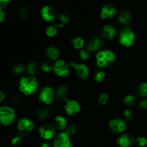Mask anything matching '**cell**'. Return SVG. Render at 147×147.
I'll return each instance as SVG.
<instances>
[{"instance_id":"1","label":"cell","mask_w":147,"mask_h":147,"mask_svg":"<svg viewBox=\"0 0 147 147\" xmlns=\"http://www.w3.org/2000/svg\"><path fill=\"white\" fill-rule=\"evenodd\" d=\"M37 88V82L35 78L29 76L20 79V90L25 95H30L34 93Z\"/></svg>"},{"instance_id":"2","label":"cell","mask_w":147,"mask_h":147,"mask_svg":"<svg viewBox=\"0 0 147 147\" xmlns=\"http://www.w3.org/2000/svg\"><path fill=\"white\" fill-rule=\"evenodd\" d=\"M15 120L14 111L9 107L3 106L0 108V122L4 125H9Z\"/></svg>"},{"instance_id":"3","label":"cell","mask_w":147,"mask_h":147,"mask_svg":"<svg viewBox=\"0 0 147 147\" xmlns=\"http://www.w3.org/2000/svg\"><path fill=\"white\" fill-rule=\"evenodd\" d=\"M120 43L126 47H130L134 44L135 40V35L129 27H125L119 34Z\"/></svg>"},{"instance_id":"4","label":"cell","mask_w":147,"mask_h":147,"mask_svg":"<svg viewBox=\"0 0 147 147\" xmlns=\"http://www.w3.org/2000/svg\"><path fill=\"white\" fill-rule=\"evenodd\" d=\"M18 133L21 135L28 134L34 128V123L28 119H22L18 122Z\"/></svg>"},{"instance_id":"5","label":"cell","mask_w":147,"mask_h":147,"mask_svg":"<svg viewBox=\"0 0 147 147\" xmlns=\"http://www.w3.org/2000/svg\"><path fill=\"white\" fill-rule=\"evenodd\" d=\"M55 147H72V143L70 141V137L65 132L60 133L55 138L54 141Z\"/></svg>"},{"instance_id":"6","label":"cell","mask_w":147,"mask_h":147,"mask_svg":"<svg viewBox=\"0 0 147 147\" xmlns=\"http://www.w3.org/2000/svg\"><path fill=\"white\" fill-rule=\"evenodd\" d=\"M54 71L55 74L60 76H65L69 74V66L64 61H57L54 65Z\"/></svg>"},{"instance_id":"7","label":"cell","mask_w":147,"mask_h":147,"mask_svg":"<svg viewBox=\"0 0 147 147\" xmlns=\"http://www.w3.org/2000/svg\"><path fill=\"white\" fill-rule=\"evenodd\" d=\"M41 14L42 18L45 21L53 22L55 20L57 15V11L53 7L46 6V7H44L42 9Z\"/></svg>"},{"instance_id":"8","label":"cell","mask_w":147,"mask_h":147,"mask_svg":"<svg viewBox=\"0 0 147 147\" xmlns=\"http://www.w3.org/2000/svg\"><path fill=\"white\" fill-rule=\"evenodd\" d=\"M110 129L115 133H120L126 130V125L124 120L121 119L113 120L109 123Z\"/></svg>"},{"instance_id":"9","label":"cell","mask_w":147,"mask_h":147,"mask_svg":"<svg viewBox=\"0 0 147 147\" xmlns=\"http://www.w3.org/2000/svg\"><path fill=\"white\" fill-rule=\"evenodd\" d=\"M40 135L44 139H50L55 135V128L50 124H45L42 125L39 129Z\"/></svg>"},{"instance_id":"10","label":"cell","mask_w":147,"mask_h":147,"mask_svg":"<svg viewBox=\"0 0 147 147\" xmlns=\"http://www.w3.org/2000/svg\"><path fill=\"white\" fill-rule=\"evenodd\" d=\"M103 44V41L98 37H94L88 40L86 46V50L88 52L96 51L100 48Z\"/></svg>"},{"instance_id":"11","label":"cell","mask_w":147,"mask_h":147,"mask_svg":"<svg viewBox=\"0 0 147 147\" xmlns=\"http://www.w3.org/2000/svg\"><path fill=\"white\" fill-rule=\"evenodd\" d=\"M66 112L68 115H72L78 113L80 110V106L76 101L75 100H67L66 105L65 106Z\"/></svg>"},{"instance_id":"12","label":"cell","mask_w":147,"mask_h":147,"mask_svg":"<svg viewBox=\"0 0 147 147\" xmlns=\"http://www.w3.org/2000/svg\"><path fill=\"white\" fill-rule=\"evenodd\" d=\"M53 92L51 88L45 87L40 94V99L45 104H50L53 99Z\"/></svg>"},{"instance_id":"13","label":"cell","mask_w":147,"mask_h":147,"mask_svg":"<svg viewBox=\"0 0 147 147\" xmlns=\"http://www.w3.org/2000/svg\"><path fill=\"white\" fill-rule=\"evenodd\" d=\"M117 143L121 147H129V146L134 144L135 140L131 135L129 133H125L118 138Z\"/></svg>"},{"instance_id":"14","label":"cell","mask_w":147,"mask_h":147,"mask_svg":"<svg viewBox=\"0 0 147 147\" xmlns=\"http://www.w3.org/2000/svg\"><path fill=\"white\" fill-rule=\"evenodd\" d=\"M70 64H71V66H73V67L75 68L76 73H77L78 76L79 77L82 78L83 79H85L87 78V76H88L89 71L86 65L77 64V63H73V62H71Z\"/></svg>"},{"instance_id":"15","label":"cell","mask_w":147,"mask_h":147,"mask_svg":"<svg viewBox=\"0 0 147 147\" xmlns=\"http://www.w3.org/2000/svg\"><path fill=\"white\" fill-rule=\"evenodd\" d=\"M96 59H104L109 64H111L115 61V55L113 52L109 50L100 51L96 55Z\"/></svg>"},{"instance_id":"16","label":"cell","mask_w":147,"mask_h":147,"mask_svg":"<svg viewBox=\"0 0 147 147\" xmlns=\"http://www.w3.org/2000/svg\"><path fill=\"white\" fill-rule=\"evenodd\" d=\"M115 14H116V10L114 7L111 4H107L102 8L100 17L102 19L112 18L115 15Z\"/></svg>"},{"instance_id":"17","label":"cell","mask_w":147,"mask_h":147,"mask_svg":"<svg viewBox=\"0 0 147 147\" xmlns=\"http://www.w3.org/2000/svg\"><path fill=\"white\" fill-rule=\"evenodd\" d=\"M115 34H116V30H115L114 27L111 25H106L102 30L103 37H104L105 39H108V40L113 39V37L115 36Z\"/></svg>"},{"instance_id":"18","label":"cell","mask_w":147,"mask_h":147,"mask_svg":"<svg viewBox=\"0 0 147 147\" xmlns=\"http://www.w3.org/2000/svg\"><path fill=\"white\" fill-rule=\"evenodd\" d=\"M119 20L123 24H128L131 20V15L126 10H122L119 15Z\"/></svg>"},{"instance_id":"19","label":"cell","mask_w":147,"mask_h":147,"mask_svg":"<svg viewBox=\"0 0 147 147\" xmlns=\"http://www.w3.org/2000/svg\"><path fill=\"white\" fill-rule=\"evenodd\" d=\"M55 125L56 128L59 130H63L66 128L67 121L66 119L63 116H57L55 119Z\"/></svg>"},{"instance_id":"20","label":"cell","mask_w":147,"mask_h":147,"mask_svg":"<svg viewBox=\"0 0 147 147\" xmlns=\"http://www.w3.org/2000/svg\"><path fill=\"white\" fill-rule=\"evenodd\" d=\"M47 55L51 60L55 61L58 58L59 52L57 49H56L55 48L53 47V46H50V47L47 48Z\"/></svg>"},{"instance_id":"21","label":"cell","mask_w":147,"mask_h":147,"mask_svg":"<svg viewBox=\"0 0 147 147\" xmlns=\"http://www.w3.org/2000/svg\"><path fill=\"white\" fill-rule=\"evenodd\" d=\"M136 94L139 97H144L147 96V83L141 84L136 89Z\"/></svg>"},{"instance_id":"22","label":"cell","mask_w":147,"mask_h":147,"mask_svg":"<svg viewBox=\"0 0 147 147\" xmlns=\"http://www.w3.org/2000/svg\"><path fill=\"white\" fill-rule=\"evenodd\" d=\"M39 66L36 62H31L28 64L27 66V71L30 74H34L38 71Z\"/></svg>"},{"instance_id":"23","label":"cell","mask_w":147,"mask_h":147,"mask_svg":"<svg viewBox=\"0 0 147 147\" xmlns=\"http://www.w3.org/2000/svg\"><path fill=\"white\" fill-rule=\"evenodd\" d=\"M124 103L125 105H127L128 107H132L136 103V98L133 95H128L124 98Z\"/></svg>"},{"instance_id":"24","label":"cell","mask_w":147,"mask_h":147,"mask_svg":"<svg viewBox=\"0 0 147 147\" xmlns=\"http://www.w3.org/2000/svg\"><path fill=\"white\" fill-rule=\"evenodd\" d=\"M37 115L38 118H40L41 120H45L48 117L49 112L45 108H40V109H39L37 110Z\"/></svg>"},{"instance_id":"25","label":"cell","mask_w":147,"mask_h":147,"mask_svg":"<svg viewBox=\"0 0 147 147\" xmlns=\"http://www.w3.org/2000/svg\"><path fill=\"white\" fill-rule=\"evenodd\" d=\"M18 14L22 20H27L30 17V13H29L28 10L25 7H22L18 12Z\"/></svg>"},{"instance_id":"26","label":"cell","mask_w":147,"mask_h":147,"mask_svg":"<svg viewBox=\"0 0 147 147\" xmlns=\"http://www.w3.org/2000/svg\"><path fill=\"white\" fill-rule=\"evenodd\" d=\"M67 88L65 86H59L56 91V94L58 97H64L67 95Z\"/></svg>"},{"instance_id":"27","label":"cell","mask_w":147,"mask_h":147,"mask_svg":"<svg viewBox=\"0 0 147 147\" xmlns=\"http://www.w3.org/2000/svg\"><path fill=\"white\" fill-rule=\"evenodd\" d=\"M73 46L76 48L77 49H80L84 45V41H83V39L81 37H76V38L73 39Z\"/></svg>"},{"instance_id":"28","label":"cell","mask_w":147,"mask_h":147,"mask_svg":"<svg viewBox=\"0 0 147 147\" xmlns=\"http://www.w3.org/2000/svg\"><path fill=\"white\" fill-rule=\"evenodd\" d=\"M53 69H54V66L50 61H45L42 64V69L45 72H50Z\"/></svg>"},{"instance_id":"29","label":"cell","mask_w":147,"mask_h":147,"mask_svg":"<svg viewBox=\"0 0 147 147\" xmlns=\"http://www.w3.org/2000/svg\"><path fill=\"white\" fill-rule=\"evenodd\" d=\"M57 30H58V29H57L55 25L50 26V27H49L47 29V30H46V33H47V36H49V37H53V36H55L57 34Z\"/></svg>"},{"instance_id":"30","label":"cell","mask_w":147,"mask_h":147,"mask_svg":"<svg viewBox=\"0 0 147 147\" xmlns=\"http://www.w3.org/2000/svg\"><path fill=\"white\" fill-rule=\"evenodd\" d=\"M22 143V135H20V134L13 138L11 140V144L14 146H20Z\"/></svg>"},{"instance_id":"31","label":"cell","mask_w":147,"mask_h":147,"mask_svg":"<svg viewBox=\"0 0 147 147\" xmlns=\"http://www.w3.org/2000/svg\"><path fill=\"white\" fill-rule=\"evenodd\" d=\"M105 78V73L103 71H99L95 75V80L98 82H102Z\"/></svg>"},{"instance_id":"32","label":"cell","mask_w":147,"mask_h":147,"mask_svg":"<svg viewBox=\"0 0 147 147\" xmlns=\"http://www.w3.org/2000/svg\"><path fill=\"white\" fill-rule=\"evenodd\" d=\"M135 144H137L139 146H145L147 144V140L144 137H139L135 140Z\"/></svg>"},{"instance_id":"33","label":"cell","mask_w":147,"mask_h":147,"mask_svg":"<svg viewBox=\"0 0 147 147\" xmlns=\"http://www.w3.org/2000/svg\"><path fill=\"white\" fill-rule=\"evenodd\" d=\"M59 19L63 23H67L70 20V15L67 12H63L59 15Z\"/></svg>"},{"instance_id":"34","label":"cell","mask_w":147,"mask_h":147,"mask_svg":"<svg viewBox=\"0 0 147 147\" xmlns=\"http://www.w3.org/2000/svg\"><path fill=\"white\" fill-rule=\"evenodd\" d=\"M108 100H109V96H108L107 94H102L98 98V103L100 104V105H103L108 102Z\"/></svg>"},{"instance_id":"35","label":"cell","mask_w":147,"mask_h":147,"mask_svg":"<svg viewBox=\"0 0 147 147\" xmlns=\"http://www.w3.org/2000/svg\"><path fill=\"white\" fill-rule=\"evenodd\" d=\"M76 131H77V128H76V127L75 126V125H72L67 127V128L66 129L65 133L69 135H74V134L76 133Z\"/></svg>"},{"instance_id":"36","label":"cell","mask_w":147,"mask_h":147,"mask_svg":"<svg viewBox=\"0 0 147 147\" xmlns=\"http://www.w3.org/2000/svg\"><path fill=\"white\" fill-rule=\"evenodd\" d=\"M25 69V66L22 64H18L14 67V71L16 74H22L24 72Z\"/></svg>"},{"instance_id":"37","label":"cell","mask_w":147,"mask_h":147,"mask_svg":"<svg viewBox=\"0 0 147 147\" xmlns=\"http://www.w3.org/2000/svg\"><path fill=\"white\" fill-rule=\"evenodd\" d=\"M10 0H0V12L4 11L9 5Z\"/></svg>"},{"instance_id":"38","label":"cell","mask_w":147,"mask_h":147,"mask_svg":"<svg viewBox=\"0 0 147 147\" xmlns=\"http://www.w3.org/2000/svg\"><path fill=\"white\" fill-rule=\"evenodd\" d=\"M124 117L125 118H126V120H131L133 119L134 118V112H132V111L129 110H127L124 111Z\"/></svg>"},{"instance_id":"39","label":"cell","mask_w":147,"mask_h":147,"mask_svg":"<svg viewBox=\"0 0 147 147\" xmlns=\"http://www.w3.org/2000/svg\"><path fill=\"white\" fill-rule=\"evenodd\" d=\"M80 57L82 60H86L88 59L89 53L87 50H82L80 53Z\"/></svg>"},{"instance_id":"40","label":"cell","mask_w":147,"mask_h":147,"mask_svg":"<svg viewBox=\"0 0 147 147\" xmlns=\"http://www.w3.org/2000/svg\"><path fill=\"white\" fill-rule=\"evenodd\" d=\"M139 107L143 110L147 109V100L146 99H144V100L141 101L139 103Z\"/></svg>"},{"instance_id":"41","label":"cell","mask_w":147,"mask_h":147,"mask_svg":"<svg viewBox=\"0 0 147 147\" xmlns=\"http://www.w3.org/2000/svg\"><path fill=\"white\" fill-rule=\"evenodd\" d=\"M4 18H5V13L4 11H1L0 12V22L4 21Z\"/></svg>"},{"instance_id":"42","label":"cell","mask_w":147,"mask_h":147,"mask_svg":"<svg viewBox=\"0 0 147 147\" xmlns=\"http://www.w3.org/2000/svg\"><path fill=\"white\" fill-rule=\"evenodd\" d=\"M4 94H3L2 92H1V91H0V102H2L3 99H4Z\"/></svg>"},{"instance_id":"43","label":"cell","mask_w":147,"mask_h":147,"mask_svg":"<svg viewBox=\"0 0 147 147\" xmlns=\"http://www.w3.org/2000/svg\"><path fill=\"white\" fill-rule=\"evenodd\" d=\"M41 147H50V145H49L47 143H43V144H42Z\"/></svg>"}]
</instances>
